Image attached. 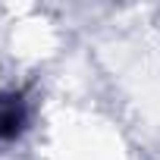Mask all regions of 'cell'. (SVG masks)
<instances>
[{"mask_svg": "<svg viewBox=\"0 0 160 160\" xmlns=\"http://www.w3.org/2000/svg\"><path fill=\"white\" fill-rule=\"evenodd\" d=\"M25 122H28V110L22 94H0V141L22 135Z\"/></svg>", "mask_w": 160, "mask_h": 160, "instance_id": "cell-1", "label": "cell"}]
</instances>
